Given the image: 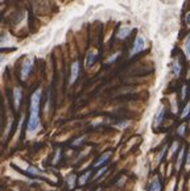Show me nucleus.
Returning <instances> with one entry per match:
<instances>
[{"mask_svg": "<svg viewBox=\"0 0 190 191\" xmlns=\"http://www.w3.org/2000/svg\"><path fill=\"white\" fill-rule=\"evenodd\" d=\"M41 95L42 91L36 90L30 96V107H29V120L26 125V132L28 135L36 133L40 128V103H41Z\"/></svg>", "mask_w": 190, "mask_h": 191, "instance_id": "nucleus-1", "label": "nucleus"}, {"mask_svg": "<svg viewBox=\"0 0 190 191\" xmlns=\"http://www.w3.org/2000/svg\"><path fill=\"white\" fill-rule=\"evenodd\" d=\"M144 48H145V40L143 36H139L136 37L135 40V42H134V46H132L131 49V52H130V57H134L136 54H139L140 52H143L144 50Z\"/></svg>", "mask_w": 190, "mask_h": 191, "instance_id": "nucleus-2", "label": "nucleus"}, {"mask_svg": "<svg viewBox=\"0 0 190 191\" xmlns=\"http://www.w3.org/2000/svg\"><path fill=\"white\" fill-rule=\"evenodd\" d=\"M32 69H33V58H26L24 62H23V65H21V79H26L28 78V75L30 74V71H32Z\"/></svg>", "mask_w": 190, "mask_h": 191, "instance_id": "nucleus-3", "label": "nucleus"}, {"mask_svg": "<svg viewBox=\"0 0 190 191\" xmlns=\"http://www.w3.org/2000/svg\"><path fill=\"white\" fill-rule=\"evenodd\" d=\"M164 117H165V107L164 105H160L157 109L156 115H154V120H153V127L154 128H158L161 125V123L164 121Z\"/></svg>", "mask_w": 190, "mask_h": 191, "instance_id": "nucleus-4", "label": "nucleus"}, {"mask_svg": "<svg viewBox=\"0 0 190 191\" xmlns=\"http://www.w3.org/2000/svg\"><path fill=\"white\" fill-rule=\"evenodd\" d=\"M78 75H79V62L76 61V62H73L72 69H70V79H69V83H70V84L76 83Z\"/></svg>", "mask_w": 190, "mask_h": 191, "instance_id": "nucleus-5", "label": "nucleus"}, {"mask_svg": "<svg viewBox=\"0 0 190 191\" xmlns=\"http://www.w3.org/2000/svg\"><path fill=\"white\" fill-rule=\"evenodd\" d=\"M148 191H161V181L158 175H154L148 185Z\"/></svg>", "mask_w": 190, "mask_h": 191, "instance_id": "nucleus-6", "label": "nucleus"}, {"mask_svg": "<svg viewBox=\"0 0 190 191\" xmlns=\"http://www.w3.org/2000/svg\"><path fill=\"white\" fill-rule=\"evenodd\" d=\"M166 150H168V146H166V145H164L160 150H158L157 154L154 155V159H153V166H156V167H157L158 165H160L161 161H162V159H164V157H165Z\"/></svg>", "mask_w": 190, "mask_h": 191, "instance_id": "nucleus-7", "label": "nucleus"}, {"mask_svg": "<svg viewBox=\"0 0 190 191\" xmlns=\"http://www.w3.org/2000/svg\"><path fill=\"white\" fill-rule=\"evenodd\" d=\"M111 152H106L104 154H102L100 157L96 159V162L94 163V167H99V166H103V165H106L107 163V161L110 158H111Z\"/></svg>", "mask_w": 190, "mask_h": 191, "instance_id": "nucleus-8", "label": "nucleus"}, {"mask_svg": "<svg viewBox=\"0 0 190 191\" xmlns=\"http://www.w3.org/2000/svg\"><path fill=\"white\" fill-rule=\"evenodd\" d=\"M21 96H23L21 88L20 87H16L15 90H13V103H15V109H19V107H20Z\"/></svg>", "mask_w": 190, "mask_h": 191, "instance_id": "nucleus-9", "label": "nucleus"}, {"mask_svg": "<svg viewBox=\"0 0 190 191\" xmlns=\"http://www.w3.org/2000/svg\"><path fill=\"white\" fill-rule=\"evenodd\" d=\"M184 158H185V148L182 146L180 150H178V154H177V159H176V170L180 171L181 167H182V163H184Z\"/></svg>", "mask_w": 190, "mask_h": 191, "instance_id": "nucleus-10", "label": "nucleus"}, {"mask_svg": "<svg viewBox=\"0 0 190 191\" xmlns=\"http://www.w3.org/2000/svg\"><path fill=\"white\" fill-rule=\"evenodd\" d=\"M24 170H25L26 174L33 175V177H40V175L44 174V173H41L37 167H34V166H24Z\"/></svg>", "mask_w": 190, "mask_h": 191, "instance_id": "nucleus-11", "label": "nucleus"}, {"mask_svg": "<svg viewBox=\"0 0 190 191\" xmlns=\"http://www.w3.org/2000/svg\"><path fill=\"white\" fill-rule=\"evenodd\" d=\"M96 55H98V53H96L95 50L89 52V54H87V57H86V66H87V67H90V66L95 62Z\"/></svg>", "mask_w": 190, "mask_h": 191, "instance_id": "nucleus-12", "label": "nucleus"}, {"mask_svg": "<svg viewBox=\"0 0 190 191\" xmlns=\"http://www.w3.org/2000/svg\"><path fill=\"white\" fill-rule=\"evenodd\" d=\"M90 175H91V171H86V173H83V174H82L81 177H79L78 185H79V186L86 185V183H87V181H89V178H90Z\"/></svg>", "mask_w": 190, "mask_h": 191, "instance_id": "nucleus-13", "label": "nucleus"}, {"mask_svg": "<svg viewBox=\"0 0 190 191\" xmlns=\"http://www.w3.org/2000/svg\"><path fill=\"white\" fill-rule=\"evenodd\" d=\"M131 32H132V29L128 28V26H126V28H122V29L118 32V37H119V38H126V37L130 36Z\"/></svg>", "mask_w": 190, "mask_h": 191, "instance_id": "nucleus-14", "label": "nucleus"}, {"mask_svg": "<svg viewBox=\"0 0 190 191\" xmlns=\"http://www.w3.org/2000/svg\"><path fill=\"white\" fill-rule=\"evenodd\" d=\"M181 70H182V66H181L180 61H174V63H173V74L176 75V77H180Z\"/></svg>", "mask_w": 190, "mask_h": 191, "instance_id": "nucleus-15", "label": "nucleus"}, {"mask_svg": "<svg viewBox=\"0 0 190 191\" xmlns=\"http://www.w3.org/2000/svg\"><path fill=\"white\" fill-rule=\"evenodd\" d=\"M76 181H77L76 174H70L68 177V187L69 189H74V187H76Z\"/></svg>", "mask_w": 190, "mask_h": 191, "instance_id": "nucleus-16", "label": "nucleus"}, {"mask_svg": "<svg viewBox=\"0 0 190 191\" xmlns=\"http://www.w3.org/2000/svg\"><path fill=\"white\" fill-rule=\"evenodd\" d=\"M177 149H178V143H177V141H174V143H173V145H172L170 146V149H169V154H168V158H172V157H173V155L176 154V153H177Z\"/></svg>", "mask_w": 190, "mask_h": 191, "instance_id": "nucleus-17", "label": "nucleus"}, {"mask_svg": "<svg viewBox=\"0 0 190 191\" xmlns=\"http://www.w3.org/2000/svg\"><path fill=\"white\" fill-rule=\"evenodd\" d=\"M177 135L181 137H184L186 135V124H181V125L177 128Z\"/></svg>", "mask_w": 190, "mask_h": 191, "instance_id": "nucleus-18", "label": "nucleus"}, {"mask_svg": "<svg viewBox=\"0 0 190 191\" xmlns=\"http://www.w3.org/2000/svg\"><path fill=\"white\" fill-rule=\"evenodd\" d=\"M190 115V103H188L182 109V113H181V119H185Z\"/></svg>", "mask_w": 190, "mask_h": 191, "instance_id": "nucleus-19", "label": "nucleus"}, {"mask_svg": "<svg viewBox=\"0 0 190 191\" xmlns=\"http://www.w3.org/2000/svg\"><path fill=\"white\" fill-rule=\"evenodd\" d=\"M185 169L188 173H190V149L188 150V154L185 155Z\"/></svg>", "mask_w": 190, "mask_h": 191, "instance_id": "nucleus-20", "label": "nucleus"}, {"mask_svg": "<svg viewBox=\"0 0 190 191\" xmlns=\"http://www.w3.org/2000/svg\"><path fill=\"white\" fill-rule=\"evenodd\" d=\"M185 54H186V57L190 59V36L188 37L186 42H185Z\"/></svg>", "mask_w": 190, "mask_h": 191, "instance_id": "nucleus-21", "label": "nucleus"}, {"mask_svg": "<svg viewBox=\"0 0 190 191\" xmlns=\"http://www.w3.org/2000/svg\"><path fill=\"white\" fill-rule=\"evenodd\" d=\"M60 158H61V150L60 149H57V152H56V157L53 158V163H58V161H60Z\"/></svg>", "mask_w": 190, "mask_h": 191, "instance_id": "nucleus-22", "label": "nucleus"}, {"mask_svg": "<svg viewBox=\"0 0 190 191\" xmlns=\"http://www.w3.org/2000/svg\"><path fill=\"white\" fill-rule=\"evenodd\" d=\"M104 171H107V166L102 167V169H100V170H99L98 173H96V175H95V179H98V178H99V177H100V175H103V174H104Z\"/></svg>", "mask_w": 190, "mask_h": 191, "instance_id": "nucleus-23", "label": "nucleus"}, {"mask_svg": "<svg viewBox=\"0 0 190 191\" xmlns=\"http://www.w3.org/2000/svg\"><path fill=\"white\" fill-rule=\"evenodd\" d=\"M83 140H85V136H83V137H79V139H77V140L73 143V145H74V146H78L79 144H82V141H83Z\"/></svg>", "mask_w": 190, "mask_h": 191, "instance_id": "nucleus-24", "label": "nucleus"}, {"mask_svg": "<svg viewBox=\"0 0 190 191\" xmlns=\"http://www.w3.org/2000/svg\"><path fill=\"white\" fill-rule=\"evenodd\" d=\"M181 97H182V100L186 97V86H182V95H181Z\"/></svg>", "mask_w": 190, "mask_h": 191, "instance_id": "nucleus-25", "label": "nucleus"}, {"mask_svg": "<svg viewBox=\"0 0 190 191\" xmlns=\"http://www.w3.org/2000/svg\"><path fill=\"white\" fill-rule=\"evenodd\" d=\"M118 57H119V53H116V54H115L114 57H111V58H110V59L107 61V63H111V62H114L115 59H116V58H118Z\"/></svg>", "mask_w": 190, "mask_h": 191, "instance_id": "nucleus-26", "label": "nucleus"}, {"mask_svg": "<svg viewBox=\"0 0 190 191\" xmlns=\"http://www.w3.org/2000/svg\"><path fill=\"white\" fill-rule=\"evenodd\" d=\"M186 24H188V25H190V12L186 15Z\"/></svg>", "mask_w": 190, "mask_h": 191, "instance_id": "nucleus-27", "label": "nucleus"}, {"mask_svg": "<svg viewBox=\"0 0 190 191\" xmlns=\"http://www.w3.org/2000/svg\"><path fill=\"white\" fill-rule=\"evenodd\" d=\"M4 59H6V55H4V54H0V63H2Z\"/></svg>", "mask_w": 190, "mask_h": 191, "instance_id": "nucleus-28", "label": "nucleus"}, {"mask_svg": "<svg viewBox=\"0 0 190 191\" xmlns=\"http://www.w3.org/2000/svg\"><path fill=\"white\" fill-rule=\"evenodd\" d=\"M96 191H102V190H100V189H98V190H96Z\"/></svg>", "mask_w": 190, "mask_h": 191, "instance_id": "nucleus-29", "label": "nucleus"}, {"mask_svg": "<svg viewBox=\"0 0 190 191\" xmlns=\"http://www.w3.org/2000/svg\"><path fill=\"white\" fill-rule=\"evenodd\" d=\"M77 191H81V190H77Z\"/></svg>", "mask_w": 190, "mask_h": 191, "instance_id": "nucleus-30", "label": "nucleus"}, {"mask_svg": "<svg viewBox=\"0 0 190 191\" xmlns=\"http://www.w3.org/2000/svg\"><path fill=\"white\" fill-rule=\"evenodd\" d=\"M189 125H190V123H189Z\"/></svg>", "mask_w": 190, "mask_h": 191, "instance_id": "nucleus-31", "label": "nucleus"}, {"mask_svg": "<svg viewBox=\"0 0 190 191\" xmlns=\"http://www.w3.org/2000/svg\"><path fill=\"white\" fill-rule=\"evenodd\" d=\"M0 2H2V0H0Z\"/></svg>", "mask_w": 190, "mask_h": 191, "instance_id": "nucleus-32", "label": "nucleus"}]
</instances>
